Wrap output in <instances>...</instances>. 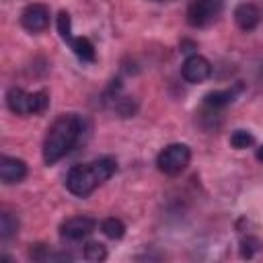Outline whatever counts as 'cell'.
<instances>
[{"label": "cell", "instance_id": "cell-5", "mask_svg": "<svg viewBox=\"0 0 263 263\" xmlns=\"http://www.w3.org/2000/svg\"><path fill=\"white\" fill-rule=\"evenodd\" d=\"M222 12V0H193L187 8V23L191 27H208Z\"/></svg>", "mask_w": 263, "mask_h": 263}, {"label": "cell", "instance_id": "cell-9", "mask_svg": "<svg viewBox=\"0 0 263 263\" xmlns=\"http://www.w3.org/2000/svg\"><path fill=\"white\" fill-rule=\"evenodd\" d=\"M27 177V164L21 158H12V156H2L0 160V179L6 185L12 183H21Z\"/></svg>", "mask_w": 263, "mask_h": 263}, {"label": "cell", "instance_id": "cell-3", "mask_svg": "<svg viewBox=\"0 0 263 263\" xmlns=\"http://www.w3.org/2000/svg\"><path fill=\"white\" fill-rule=\"evenodd\" d=\"M6 105L12 113L16 115H35V113H43L49 105V97L45 90H37V92H25L23 88L12 86L6 92Z\"/></svg>", "mask_w": 263, "mask_h": 263}, {"label": "cell", "instance_id": "cell-18", "mask_svg": "<svg viewBox=\"0 0 263 263\" xmlns=\"http://www.w3.org/2000/svg\"><path fill=\"white\" fill-rule=\"evenodd\" d=\"M240 245H242V257H253L251 249H259V247H261V242H259L257 238H251V236H247Z\"/></svg>", "mask_w": 263, "mask_h": 263}, {"label": "cell", "instance_id": "cell-12", "mask_svg": "<svg viewBox=\"0 0 263 263\" xmlns=\"http://www.w3.org/2000/svg\"><path fill=\"white\" fill-rule=\"evenodd\" d=\"M68 45L76 53L78 60H82V62H95V45L90 43V39H86V37H74Z\"/></svg>", "mask_w": 263, "mask_h": 263}, {"label": "cell", "instance_id": "cell-17", "mask_svg": "<svg viewBox=\"0 0 263 263\" xmlns=\"http://www.w3.org/2000/svg\"><path fill=\"white\" fill-rule=\"evenodd\" d=\"M84 259H88V261H105L107 259V249H105V245H101V242H88L86 247H84Z\"/></svg>", "mask_w": 263, "mask_h": 263}, {"label": "cell", "instance_id": "cell-1", "mask_svg": "<svg viewBox=\"0 0 263 263\" xmlns=\"http://www.w3.org/2000/svg\"><path fill=\"white\" fill-rule=\"evenodd\" d=\"M115 168H117V162L111 156L97 158L88 164H76V166L70 168V173L66 177V187H68L70 193H74L78 197H86L103 181L111 179Z\"/></svg>", "mask_w": 263, "mask_h": 263}, {"label": "cell", "instance_id": "cell-2", "mask_svg": "<svg viewBox=\"0 0 263 263\" xmlns=\"http://www.w3.org/2000/svg\"><path fill=\"white\" fill-rule=\"evenodd\" d=\"M80 129H82V123L76 115L58 117L51 123V127L47 129V136H45V142H43V160H45V164H53L60 158H64L74 148V144L78 142Z\"/></svg>", "mask_w": 263, "mask_h": 263}, {"label": "cell", "instance_id": "cell-13", "mask_svg": "<svg viewBox=\"0 0 263 263\" xmlns=\"http://www.w3.org/2000/svg\"><path fill=\"white\" fill-rule=\"evenodd\" d=\"M101 230H103V234H105L107 238L117 240V238H121V236L125 234V224H123L119 218H105V220L101 222Z\"/></svg>", "mask_w": 263, "mask_h": 263}, {"label": "cell", "instance_id": "cell-6", "mask_svg": "<svg viewBox=\"0 0 263 263\" xmlns=\"http://www.w3.org/2000/svg\"><path fill=\"white\" fill-rule=\"evenodd\" d=\"M97 228V220L90 216H72L60 224V236L64 240H82L92 234Z\"/></svg>", "mask_w": 263, "mask_h": 263}, {"label": "cell", "instance_id": "cell-14", "mask_svg": "<svg viewBox=\"0 0 263 263\" xmlns=\"http://www.w3.org/2000/svg\"><path fill=\"white\" fill-rule=\"evenodd\" d=\"M16 232H18V220H16V216H12L10 212H4L2 218H0V238L2 240H8Z\"/></svg>", "mask_w": 263, "mask_h": 263}, {"label": "cell", "instance_id": "cell-10", "mask_svg": "<svg viewBox=\"0 0 263 263\" xmlns=\"http://www.w3.org/2000/svg\"><path fill=\"white\" fill-rule=\"evenodd\" d=\"M234 21H236L238 29L253 31L261 21V12L253 2H242V4H238L234 8Z\"/></svg>", "mask_w": 263, "mask_h": 263}, {"label": "cell", "instance_id": "cell-11", "mask_svg": "<svg viewBox=\"0 0 263 263\" xmlns=\"http://www.w3.org/2000/svg\"><path fill=\"white\" fill-rule=\"evenodd\" d=\"M240 90H242V84H234L232 88H226V90L208 92V95L203 97V105L210 107V109H222V107H226L228 103H232Z\"/></svg>", "mask_w": 263, "mask_h": 263}, {"label": "cell", "instance_id": "cell-19", "mask_svg": "<svg viewBox=\"0 0 263 263\" xmlns=\"http://www.w3.org/2000/svg\"><path fill=\"white\" fill-rule=\"evenodd\" d=\"M255 156H257V160H261V162H263V146H259V148H257V154H255Z\"/></svg>", "mask_w": 263, "mask_h": 263}, {"label": "cell", "instance_id": "cell-4", "mask_svg": "<svg viewBox=\"0 0 263 263\" xmlns=\"http://www.w3.org/2000/svg\"><path fill=\"white\" fill-rule=\"evenodd\" d=\"M191 160V150L187 144H168L164 150H160L156 158V166L164 175H179L187 168Z\"/></svg>", "mask_w": 263, "mask_h": 263}, {"label": "cell", "instance_id": "cell-16", "mask_svg": "<svg viewBox=\"0 0 263 263\" xmlns=\"http://www.w3.org/2000/svg\"><path fill=\"white\" fill-rule=\"evenodd\" d=\"M253 144H255V138H253V134L247 132V129H236V132H232V136H230V146L236 148V150L249 148V146H253Z\"/></svg>", "mask_w": 263, "mask_h": 263}, {"label": "cell", "instance_id": "cell-8", "mask_svg": "<svg viewBox=\"0 0 263 263\" xmlns=\"http://www.w3.org/2000/svg\"><path fill=\"white\" fill-rule=\"evenodd\" d=\"M181 74H183V78H185L187 82L199 84V82H203V80L210 78V74H212V64L208 62V58H203V55H199V53H193V55H189V58L183 62Z\"/></svg>", "mask_w": 263, "mask_h": 263}, {"label": "cell", "instance_id": "cell-7", "mask_svg": "<svg viewBox=\"0 0 263 263\" xmlns=\"http://www.w3.org/2000/svg\"><path fill=\"white\" fill-rule=\"evenodd\" d=\"M21 25L29 33H41L49 25V8L45 4H29L21 12Z\"/></svg>", "mask_w": 263, "mask_h": 263}, {"label": "cell", "instance_id": "cell-15", "mask_svg": "<svg viewBox=\"0 0 263 263\" xmlns=\"http://www.w3.org/2000/svg\"><path fill=\"white\" fill-rule=\"evenodd\" d=\"M55 25H58V33H60V37H62L66 43H70V41L74 39V35H72V18H70V14H68L66 10H62V12L58 14Z\"/></svg>", "mask_w": 263, "mask_h": 263}]
</instances>
